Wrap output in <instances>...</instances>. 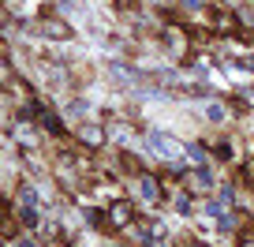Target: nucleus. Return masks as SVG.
I'll list each match as a JSON object with an SVG mask.
<instances>
[{"label":"nucleus","instance_id":"nucleus-1","mask_svg":"<svg viewBox=\"0 0 254 247\" xmlns=\"http://www.w3.org/2000/svg\"><path fill=\"white\" fill-rule=\"evenodd\" d=\"M146 146H150L157 158H165V161H176V158H183V146L176 143V139H168L165 131H150L146 135Z\"/></svg>","mask_w":254,"mask_h":247},{"label":"nucleus","instance_id":"nucleus-2","mask_svg":"<svg viewBox=\"0 0 254 247\" xmlns=\"http://www.w3.org/2000/svg\"><path fill=\"white\" fill-rule=\"evenodd\" d=\"M228 79L236 82V86H251L254 72H251V68H239V64H228Z\"/></svg>","mask_w":254,"mask_h":247},{"label":"nucleus","instance_id":"nucleus-3","mask_svg":"<svg viewBox=\"0 0 254 247\" xmlns=\"http://www.w3.org/2000/svg\"><path fill=\"white\" fill-rule=\"evenodd\" d=\"M82 143H86V146H94V150H97V146L105 143V131L97 128V124H86V128H82Z\"/></svg>","mask_w":254,"mask_h":247},{"label":"nucleus","instance_id":"nucleus-4","mask_svg":"<svg viewBox=\"0 0 254 247\" xmlns=\"http://www.w3.org/2000/svg\"><path fill=\"white\" fill-rule=\"evenodd\" d=\"M138 195H142L146 202H157V180H153V176H142V180H138Z\"/></svg>","mask_w":254,"mask_h":247},{"label":"nucleus","instance_id":"nucleus-5","mask_svg":"<svg viewBox=\"0 0 254 247\" xmlns=\"http://www.w3.org/2000/svg\"><path fill=\"white\" fill-rule=\"evenodd\" d=\"M109 217H112V221L120 225V229H124V225L131 221V206H127V202H116V206L109 210Z\"/></svg>","mask_w":254,"mask_h":247},{"label":"nucleus","instance_id":"nucleus-6","mask_svg":"<svg viewBox=\"0 0 254 247\" xmlns=\"http://www.w3.org/2000/svg\"><path fill=\"white\" fill-rule=\"evenodd\" d=\"M206 120H213V124H224V120H228V109H224L221 101H209V105H206Z\"/></svg>","mask_w":254,"mask_h":247},{"label":"nucleus","instance_id":"nucleus-7","mask_svg":"<svg viewBox=\"0 0 254 247\" xmlns=\"http://www.w3.org/2000/svg\"><path fill=\"white\" fill-rule=\"evenodd\" d=\"M45 38H67V26L64 23H45Z\"/></svg>","mask_w":254,"mask_h":247},{"label":"nucleus","instance_id":"nucleus-8","mask_svg":"<svg viewBox=\"0 0 254 247\" xmlns=\"http://www.w3.org/2000/svg\"><path fill=\"white\" fill-rule=\"evenodd\" d=\"M19 221H23V225H38V210H34V206H23V210H19Z\"/></svg>","mask_w":254,"mask_h":247},{"label":"nucleus","instance_id":"nucleus-9","mask_svg":"<svg viewBox=\"0 0 254 247\" xmlns=\"http://www.w3.org/2000/svg\"><path fill=\"white\" fill-rule=\"evenodd\" d=\"M194 180H198V187H213V172H209V168H198Z\"/></svg>","mask_w":254,"mask_h":247},{"label":"nucleus","instance_id":"nucleus-10","mask_svg":"<svg viewBox=\"0 0 254 247\" xmlns=\"http://www.w3.org/2000/svg\"><path fill=\"white\" fill-rule=\"evenodd\" d=\"M176 210H180V214H187V210H190V199H187V195H176Z\"/></svg>","mask_w":254,"mask_h":247},{"label":"nucleus","instance_id":"nucleus-11","mask_svg":"<svg viewBox=\"0 0 254 247\" xmlns=\"http://www.w3.org/2000/svg\"><path fill=\"white\" fill-rule=\"evenodd\" d=\"M15 247H38V244H34V240H19Z\"/></svg>","mask_w":254,"mask_h":247},{"label":"nucleus","instance_id":"nucleus-12","mask_svg":"<svg viewBox=\"0 0 254 247\" xmlns=\"http://www.w3.org/2000/svg\"><path fill=\"white\" fill-rule=\"evenodd\" d=\"M183 4H187V8H202V0H183Z\"/></svg>","mask_w":254,"mask_h":247},{"label":"nucleus","instance_id":"nucleus-13","mask_svg":"<svg viewBox=\"0 0 254 247\" xmlns=\"http://www.w3.org/2000/svg\"><path fill=\"white\" fill-rule=\"evenodd\" d=\"M239 247H254V240H239Z\"/></svg>","mask_w":254,"mask_h":247},{"label":"nucleus","instance_id":"nucleus-14","mask_svg":"<svg viewBox=\"0 0 254 247\" xmlns=\"http://www.w3.org/2000/svg\"><path fill=\"white\" fill-rule=\"evenodd\" d=\"M187 247H202V244H187Z\"/></svg>","mask_w":254,"mask_h":247},{"label":"nucleus","instance_id":"nucleus-15","mask_svg":"<svg viewBox=\"0 0 254 247\" xmlns=\"http://www.w3.org/2000/svg\"><path fill=\"white\" fill-rule=\"evenodd\" d=\"M120 4H131V0H120Z\"/></svg>","mask_w":254,"mask_h":247}]
</instances>
